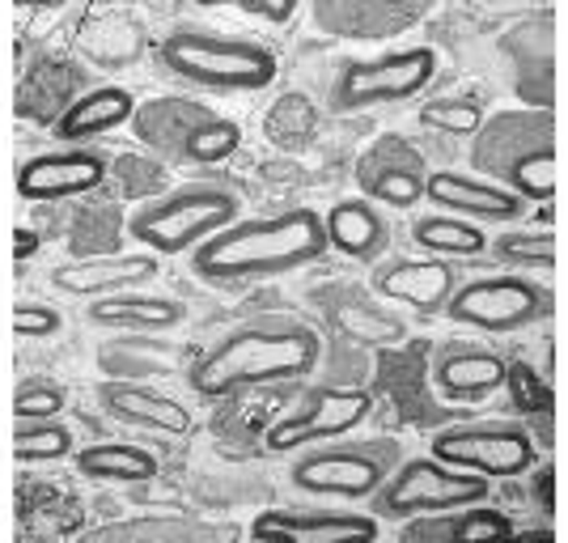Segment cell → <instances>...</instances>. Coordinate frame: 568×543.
Segmentation results:
<instances>
[{
    "label": "cell",
    "instance_id": "1",
    "mask_svg": "<svg viewBox=\"0 0 568 543\" xmlns=\"http://www.w3.org/2000/svg\"><path fill=\"white\" fill-rule=\"evenodd\" d=\"M332 251L327 225L314 209L234 221L230 230L191 251V272L209 284H255L302 272Z\"/></svg>",
    "mask_w": 568,
    "mask_h": 543
},
{
    "label": "cell",
    "instance_id": "2",
    "mask_svg": "<svg viewBox=\"0 0 568 543\" xmlns=\"http://www.w3.org/2000/svg\"><path fill=\"white\" fill-rule=\"evenodd\" d=\"M323 356L318 331L297 319H255L242 328L225 331L216 344H209L191 365V386L200 395H237L251 386L272 382H297L314 374Z\"/></svg>",
    "mask_w": 568,
    "mask_h": 543
},
{
    "label": "cell",
    "instance_id": "3",
    "mask_svg": "<svg viewBox=\"0 0 568 543\" xmlns=\"http://www.w3.org/2000/svg\"><path fill=\"white\" fill-rule=\"evenodd\" d=\"M471 165L479 179L521 195L526 204H547L556 195V115L551 111H500L484 119L471 141Z\"/></svg>",
    "mask_w": 568,
    "mask_h": 543
},
{
    "label": "cell",
    "instance_id": "4",
    "mask_svg": "<svg viewBox=\"0 0 568 543\" xmlns=\"http://www.w3.org/2000/svg\"><path fill=\"white\" fill-rule=\"evenodd\" d=\"M158 60L170 77L200 90H221V94H251L276 81V56L263 43L216 34L204 26L170 30L158 48Z\"/></svg>",
    "mask_w": 568,
    "mask_h": 543
},
{
    "label": "cell",
    "instance_id": "5",
    "mask_svg": "<svg viewBox=\"0 0 568 543\" xmlns=\"http://www.w3.org/2000/svg\"><path fill=\"white\" fill-rule=\"evenodd\" d=\"M237 213H242V200L234 188L213 183V179H195V183H183V188L141 204L128 217V234L153 255H183V251L191 255L209 238L230 230Z\"/></svg>",
    "mask_w": 568,
    "mask_h": 543
},
{
    "label": "cell",
    "instance_id": "6",
    "mask_svg": "<svg viewBox=\"0 0 568 543\" xmlns=\"http://www.w3.org/2000/svg\"><path fill=\"white\" fill-rule=\"evenodd\" d=\"M403 463V450L395 438H356V442H318V446L297 450L288 480L297 493L314 501H335V505H356L369 501L390 472Z\"/></svg>",
    "mask_w": 568,
    "mask_h": 543
},
{
    "label": "cell",
    "instance_id": "7",
    "mask_svg": "<svg viewBox=\"0 0 568 543\" xmlns=\"http://www.w3.org/2000/svg\"><path fill=\"white\" fill-rule=\"evenodd\" d=\"M493 480L488 475L463 472L450 467L442 459H407L399 463L390 480L382 484L378 493L369 496V514L382 522H412V519H433V514H450L475 501H488Z\"/></svg>",
    "mask_w": 568,
    "mask_h": 543
},
{
    "label": "cell",
    "instance_id": "8",
    "mask_svg": "<svg viewBox=\"0 0 568 543\" xmlns=\"http://www.w3.org/2000/svg\"><path fill=\"white\" fill-rule=\"evenodd\" d=\"M437 77V56L428 48H399L382 51L369 60H344L332 77V102L335 115H361L378 111L386 102H412L433 86Z\"/></svg>",
    "mask_w": 568,
    "mask_h": 543
},
{
    "label": "cell",
    "instance_id": "9",
    "mask_svg": "<svg viewBox=\"0 0 568 543\" xmlns=\"http://www.w3.org/2000/svg\"><path fill=\"white\" fill-rule=\"evenodd\" d=\"M556 310L551 289L526 272H493V276H467L446 302V319L463 328L509 335V331L535 328Z\"/></svg>",
    "mask_w": 568,
    "mask_h": 543
},
{
    "label": "cell",
    "instance_id": "10",
    "mask_svg": "<svg viewBox=\"0 0 568 543\" xmlns=\"http://www.w3.org/2000/svg\"><path fill=\"white\" fill-rule=\"evenodd\" d=\"M136 137L183 165H216L237 149V123L200 102L162 98L136 115Z\"/></svg>",
    "mask_w": 568,
    "mask_h": 543
},
{
    "label": "cell",
    "instance_id": "11",
    "mask_svg": "<svg viewBox=\"0 0 568 543\" xmlns=\"http://www.w3.org/2000/svg\"><path fill=\"white\" fill-rule=\"evenodd\" d=\"M433 459L488 480H514L535 467L539 446L518 421H471L433 433Z\"/></svg>",
    "mask_w": 568,
    "mask_h": 543
},
{
    "label": "cell",
    "instance_id": "12",
    "mask_svg": "<svg viewBox=\"0 0 568 543\" xmlns=\"http://www.w3.org/2000/svg\"><path fill=\"white\" fill-rule=\"evenodd\" d=\"M374 412V400L353 386H318L302 408H293L267 429V450L284 454V450H306L318 442H335V438H353Z\"/></svg>",
    "mask_w": 568,
    "mask_h": 543
},
{
    "label": "cell",
    "instance_id": "13",
    "mask_svg": "<svg viewBox=\"0 0 568 543\" xmlns=\"http://www.w3.org/2000/svg\"><path fill=\"white\" fill-rule=\"evenodd\" d=\"M428 162L416 144H407L403 137H382L374 141L361 158H356V183H361V195L374 200V204H386V209H399V213H412L416 204H425V188H428Z\"/></svg>",
    "mask_w": 568,
    "mask_h": 543
},
{
    "label": "cell",
    "instance_id": "14",
    "mask_svg": "<svg viewBox=\"0 0 568 543\" xmlns=\"http://www.w3.org/2000/svg\"><path fill=\"white\" fill-rule=\"evenodd\" d=\"M369 284L378 298L412 306L416 314H446V302L463 284V272L454 260H437V255H390L374 263Z\"/></svg>",
    "mask_w": 568,
    "mask_h": 543
},
{
    "label": "cell",
    "instance_id": "15",
    "mask_svg": "<svg viewBox=\"0 0 568 543\" xmlns=\"http://www.w3.org/2000/svg\"><path fill=\"white\" fill-rule=\"evenodd\" d=\"M255 540L288 543H344V540H378L382 519L361 510H335V501H318L306 510H263L251 522Z\"/></svg>",
    "mask_w": 568,
    "mask_h": 543
},
{
    "label": "cell",
    "instance_id": "16",
    "mask_svg": "<svg viewBox=\"0 0 568 543\" xmlns=\"http://www.w3.org/2000/svg\"><path fill=\"white\" fill-rule=\"evenodd\" d=\"M425 204H433L437 213L475 221V225H514L530 209L514 191L497 188L479 174H458V170H433L428 174Z\"/></svg>",
    "mask_w": 568,
    "mask_h": 543
},
{
    "label": "cell",
    "instance_id": "17",
    "mask_svg": "<svg viewBox=\"0 0 568 543\" xmlns=\"http://www.w3.org/2000/svg\"><path fill=\"white\" fill-rule=\"evenodd\" d=\"M509 382V365L497 349L471 344V340H450L433 353V386L450 403H479L497 395Z\"/></svg>",
    "mask_w": 568,
    "mask_h": 543
},
{
    "label": "cell",
    "instance_id": "18",
    "mask_svg": "<svg viewBox=\"0 0 568 543\" xmlns=\"http://www.w3.org/2000/svg\"><path fill=\"white\" fill-rule=\"evenodd\" d=\"M106 179V158L94 149H55L39 153L18 170V191L26 200H69L85 195Z\"/></svg>",
    "mask_w": 568,
    "mask_h": 543
},
{
    "label": "cell",
    "instance_id": "19",
    "mask_svg": "<svg viewBox=\"0 0 568 543\" xmlns=\"http://www.w3.org/2000/svg\"><path fill=\"white\" fill-rule=\"evenodd\" d=\"M98 403L106 408V416H115L123 425L149 429V433H170L183 438L191 433V412L179 400H170L153 386L141 382H102L98 386Z\"/></svg>",
    "mask_w": 568,
    "mask_h": 543
},
{
    "label": "cell",
    "instance_id": "20",
    "mask_svg": "<svg viewBox=\"0 0 568 543\" xmlns=\"http://www.w3.org/2000/svg\"><path fill=\"white\" fill-rule=\"evenodd\" d=\"M158 276V255L141 251V255H111V260H85V263H60L51 268V284L60 293L72 298H111L123 289H136V284L153 281Z\"/></svg>",
    "mask_w": 568,
    "mask_h": 543
},
{
    "label": "cell",
    "instance_id": "21",
    "mask_svg": "<svg viewBox=\"0 0 568 543\" xmlns=\"http://www.w3.org/2000/svg\"><path fill=\"white\" fill-rule=\"evenodd\" d=\"M323 225H327V242H332L335 251L356 263H378L386 242H390V221L365 195L335 200L332 209H327V217H323Z\"/></svg>",
    "mask_w": 568,
    "mask_h": 543
},
{
    "label": "cell",
    "instance_id": "22",
    "mask_svg": "<svg viewBox=\"0 0 568 543\" xmlns=\"http://www.w3.org/2000/svg\"><path fill=\"white\" fill-rule=\"evenodd\" d=\"M85 314H90V323H98V328L149 335V331H174L187 319V306H179L174 298H162V293L123 289V293H111V298H94Z\"/></svg>",
    "mask_w": 568,
    "mask_h": 543
},
{
    "label": "cell",
    "instance_id": "23",
    "mask_svg": "<svg viewBox=\"0 0 568 543\" xmlns=\"http://www.w3.org/2000/svg\"><path fill=\"white\" fill-rule=\"evenodd\" d=\"M136 115V98L119 86H98L90 94H81L64 115L55 119V141H64L69 149H85V141L115 132L119 123Z\"/></svg>",
    "mask_w": 568,
    "mask_h": 543
},
{
    "label": "cell",
    "instance_id": "24",
    "mask_svg": "<svg viewBox=\"0 0 568 543\" xmlns=\"http://www.w3.org/2000/svg\"><path fill=\"white\" fill-rule=\"evenodd\" d=\"M412 242L425 251V255H437V260H475L488 251V230L475 225V221H463V217L450 213H428L412 217Z\"/></svg>",
    "mask_w": 568,
    "mask_h": 543
},
{
    "label": "cell",
    "instance_id": "25",
    "mask_svg": "<svg viewBox=\"0 0 568 543\" xmlns=\"http://www.w3.org/2000/svg\"><path fill=\"white\" fill-rule=\"evenodd\" d=\"M77 472L98 484H149L158 475V454L132 442H94L72 454Z\"/></svg>",
    "mask_w": 568,
    "mask_h": 543
},
{
    "label": "cell",
    "instance_id": "26",
    "mask_svg": "<svg viewBox=\"0 0 568 543\" xmlns=\"http://www.w3.org/2000/svg\"><path fill=\"white\" fill-rule=\"evenodd\" d=\"M433 526L416 522L407 526V540H428V535H442V540H500V535H514L518 526L505 510H493L488 501H475V505H463V510H450V514H433Z\"/></svg>",
    "mask_w": 568,
    "mask_h": 543
},
{
    "label": "cell",
    "instance_id": "27",
    "mask_svg": "<svg viewBox=\"0 0 568 543\" xmlns=\"http://www.w3.org/2000/svg\"><path fill=\"white\" fill-rule=\"evenodd\" d=\"M493 255L514 272H551L556 268V234L547 230H509L488 242Z\"/></svg>",
    "mask_w": 568,
    "mask_h": 543
},
{
    "label": "cell",
    "instance_id": "28",
    "mask_svg": "<svg viewBox=\"0 0 568 543\" xmlns=\"http://www.w3.org/2000/svg\"><path fill=\"white\" fill-rule=\"evenodd\" d=\"M69 454H77L72 429L60 421H18V429H13V459L18 463H55Z\"/></svg>",
    "mask_w": 568,
    "mask_h": 543
},
{
    "label": "cell",
    "instance_id": "29",
    "mask_svg": "<svg viewBox=\"0 0 568 543\" xmlns=\"http://www.w3.org/2000/svg\"><path fill=\"white\" fill-rule=\"evenodd\" d=\"M213 526H195V522H179V519H136V522H119V526H102L90 540L94 543H128V540H166V543H183V540H213Z\"/></svg>",
    "mask_w": 568,
    "mask_h": 543
},
{
    "label": "cell",
    "instance_id": "30",
    "mask_svg": "<svg viewBox=\"0 0 568 543\" xmlns=\"http://www.w3.org/2000/svg\"><path fill=\"white\" fill-rule=\"evenodd\" d=\"M420 123L437 128V132H454V137H475L479 123H484V111L471 98H442V102L420 107Z\"/></svg>",
    "mask_w": 568,
    "mask_h": 543
},
{
    "label": "cell",
    "instance_id": "31",
    "mask_svg": "<svg viewBox=\"0 0 568 543\" xmlns=\"http://www.w3.org/2000/svg\"><path fill=\"white\" fill-rule=\"evenodd\" d=\"M64 412V391L55 382H22L13 391V421H55Z\"/></svg>",
    "mask_w": 568,
    "mask_h": 543
},
{
    "label": "cell",
    "instance_id": "32",
    "mask_svg": "<svg viewBox=\"0 0 568 543\" xmlns=\"http://www.w3.org/2000/svg\"><path fill=\"white\" fill-rule=\"evenodd\" d=\"M60 328H64V319L55 306H39V302H18L13 306V335H22V340H48Z\"/></svg>",
    "mask_w": 568,
    "mask_h": 543
},
{
    "label": "cell",
    "instance_id": "33",
    "mask_svg": "<svg viewBox=\"0 0 568 543\" xmlns=\"http://www.w3.org/2000/svg\"><path fill=\"white\" fill-rule=\"evenodd\" d=\"M30 251H34V234H30V230H22V234H18V260H26Z\"/></svg>",
    "mask_w": 568,
    "mask_h": 543
}]
</instances>
